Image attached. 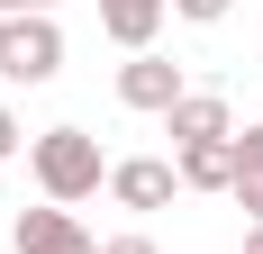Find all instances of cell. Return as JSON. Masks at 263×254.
I'll list each match as a JSON object with an SVG mask.
<instances>
[{
	"instance_id": "cell-13",
	"label": "cell",
	"mask_w": 263,
	"mask_h": 254,
	"mask_svg": "<svg viewBox=\"0 0 263 254\" xmlns=\"http://www.w3.org/2000/svg\"><path fill=\"white\" fill-rule=\"evenodd\" d=\"M0 19H27V0H0Z\"/></svg>"
},
{
	"instance_id": "cell-10",
	"label": "cell",
	"mask_w": 263,
	"mask_h": 254,
	"mask_svg": "<svg viewBox=\"0 0 263 254\" xmlns=\"http://www.w3.org/2000/svg\"><path fill=\"white\" fill-rule=\"evenodd\" d=\"M173 9H182V19H200V27H218L227 9H236V0H173Z\"/></svg>"
},
{
	"instance_id": "cell-4",
	"label": "cell",
	"mask_w": 263,
	"mask_h": 254,
	"mask_svg": "<svg viewBox=\"0 0 263 254\" xmlns=\"http://www.w3.org/2000/svg\"><path fill=\"white\" fill-rule=\"evenodd\" d=\"M9 236H18V254H100V236L82 227L73 209H54V200H46V209H18Z\"/></svg>"
},
{
	"instance_id": "cell-8",
	"label": "cell",
	"mask_w": 263,
	"mask_h": 254,
	"mask_svg": "<svg viewBox=\"0 0 263 254\" xmlns=\"http://www.w3.org/2000/svg\"><path fill=\"white\" fill-rule=\"evenodd\" d=\"M182 191H236V136H218V146H182Z\"/></svg>"
},
{
	"instance_id": "cell-9",
	"label": "cell",
	"mask_w": 263,
	"mask_h": 254,
	"mask_svg": "<svg viewBox=\"0 0 263 254\" xmlns=\"http://www.w3.org/2000/svg\"><path fill=\"white\" fill-rule=\"evenodd\" d=\"M227 200L263 227V127H245V136H236V191H227Z\"/></svg>"
},
{
	"instance_id": "cell-12",
	"label": "cell",
	"mask_w": 263,
	"mask_h": 254,
	"mask_svg": "<svg viewBox=\"0 0 263 254\" xmlns=\"http://www.w3.org/2000/svg\"><path fill=\"white\" fill-rule=\"evenodd\" d=\"M9 154H18V118L0 109V164H9Z\"/></svg>"
},
{
	"instance_id": "cell-5",
	"label": "cell",
	"mask_w": 263,
	"mask_h": 254,
	"mask_svg": "<svg viewBox=\"0 0 263 254\" xmlns=\"http://www.w3.org/2000/svg\"><path fill=\"white\" fill-rule=\"evenodd\" d=\"M109 191H118V209H163L182 191V173L155 164V154H127V164H109Z\"/></svg>"
},
{
	"instance_id": "cell-7",
	"label": "cell",
	"mask_w": 263,
	"mask_h": 254,
	"mask_svg": "<svg viewBox=\"0 0 263 254\" xmlns=\"http://www.w3.org/2000/svg\"><path fill=\"white\" fill-rule=\"evenodd\" d=\"M163 9H173V0H100V27H109L127 55H145V46H155V27H163Z\"/></svg>"
},
{
	"instance_id": "cell-3",
	"label": "cell",
	"mask_w": 263,
	"mask_h": 254,
	"mask_svg": "<svg viewBox=\"0 0 263 254\" xmlns=\"http://www.w3.org/2000/svg\"><path fill=\"white\" fill-rule=\"evenodd\" d=\"M118 100L145 109V118H173V100H182V64H173V55H127V64H118Z\"/></svg>"
},
{
	"instance_id": "cell-11",
	"label": "cell",
	"mask_w": 263,
	"mask_h": 254,
	"mask_svg": "<svg viewBox=\"0 0 263 254\" xmlns=\"http://www.w3.org/2000/svg\"><path fill=\"white\" fill-rule=\"evenodd\" d=\"M100 254H155V236H109Z\"/></svg>"
},
{
	"instance_id": "cell-2",
	"label": "cell",
	"mask_w": 263,
	"mask_h": 254,
	"mask_svg": "<svg viewBox=\"0 0 263 254\" xmlns=\"http://www.w3.org/2000/svg\"><path fill=\"white\" fill-rule=\"evenodd\" d=\"M0 73H9V82H54V73H64V27H54V19H9Z\"/></svg>"
},
{
	"instance_id": "cell-16",
	"label": "cell",
	"mask_w": 263,
	"mask_h": 254,
	"mask_svg": "<svg viewBox=\"0 0 263 254\" xmlns=\"http://www.w3.org/2000/svg\"><path fill=\"white\" fill-rule=\"evenodd\" d=\"M0 46H9V19H0Z\"/></svg>"
},
{
	"instance_id": "cell-15",
	"label": "cell",
	"mask_w": 263,
	"mask_h": 254,
	"mask_svg": "<svg viewBox=\"0 0 263 254\" xmlns=\"http://www.w3.org/2000/svg\"><path fill=\"white\" fill-rule=\"evenodd\" d=\"M46 9H54V0H27V19H46Z\"/></svg>"
},
{
	"instance_id": "cell-6",
	"label": "cell",
	"mask_w": 263,
	"mask_h": 254,
	"mask_svg": "<svg viewBox=\"0 0 263 254\" xmlns=\"http://www.w3.org/2000/svg\"><path fill=\"white\" fill-rule=\"evenodd\" d=\"M163 127H173V146H218V136H236V118H227V100H218V91H182Z\"/></svg>"
},
{
	"instance_id": "cell-14",
	"label": "cell",
	"mask_w": 263,
	"mask_h": 254,
	"mask_svg": "<svg viewBox=\"0 0 263 254\" xmlns=\"http://www.w3.org/2000/svg\"><path fill=\"white\" fill-rule=\"evenodd\" d=\"M245 254H263V227H245Z\"/></svg>"
},
{
	"instance_id": "cell-1",
	"label": "cell",
	"mask_w": 263,
	"mask_h": 254,
	"mask_svg": "<svg viewBox=\"0 0 263 254\" xmlns=\"http://www.w3.org/2000/svg\"><path fill=\"white\" fill-rule=\"evenodd\" d=\"M27 164H36V182H46V200H54V209L91 200V191L109 182V164H100V136H82V127H46V136L27 146Z\"/></svg>"
}]
</instances>
